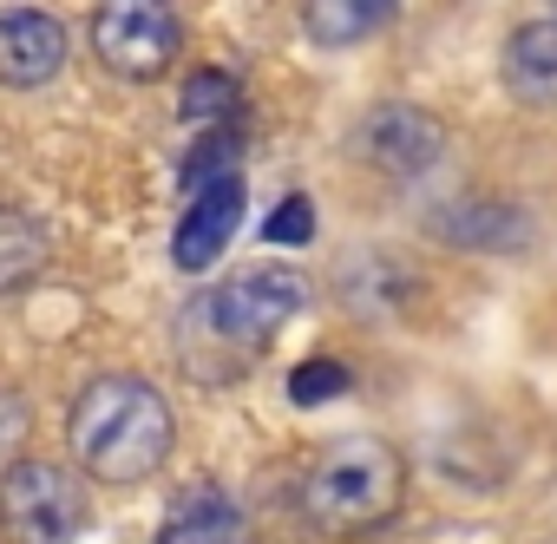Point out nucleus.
<instances>
[{
	"mask_svg": "<svg viewBox=\"0 0 557 544\" xmlns=\"http://www.w3.org/2000/svg\"><path fill=\"white\" fill-rule=\"evenodd\" d=\"M171 440H177L171 400L145 374H99L79 387L66 413L73 466L99 485H145L171 459Z\"/></svg>",
	"mask_w": 557,
	"mask_h": 544,
	"instance_id": "nucleus-1",
	"label": "nucleus"
},
{
	"mask_svg": "<svg viewBox=\"0 0 557 544\" xmlns=\"http://www.w3.org/2000/svg\"><path fill=\"white\" fill-rule=\"evenodd\" d=\"M550 8H557V0H550Z\"/></svg>",
	"mask_w": 557,
	"mask_h": 544,
	"instance_id": "nucleus-19",
	"label": "nucleus"
},
{
	"mask_svg": "<svg viewBox=\"0 0 557 544\" xmlns=\"http://www.w3.org/2000/svg\"><path fill=\"white\" fill-rule=\"evenodd\" d=\"M302 302H309V283L296 276V269H283V262L236 269V276H223L210 296L190 302L184 348H210V355H223L216 374H236L256 348H269L302 316Z\"/></svg>",
	"mask_w": 557,
	"mask_h": 544,
	"instance_id": "nucleus-2",
	"label": "nucleus"
},
{
	"mask_svg": "<svg viewBox=\"0 0 557 544\" xmlns=\"http://www.w3.org/2000/svg\"><path fill=\"white\" fill-rule=\"evenodd\" d=\"M407 498V466L387 440H335L309 479H302V511L315 531L335 537H361L374 524H387Z\"/></svg>",
	"mask_w": 557,
	"mask_h": 544,
	"instance_id": "nucleus-3",
	"label": "nucleus"
},
{
	"mask_svg": "<svg viewBox=\"0 0 557 544\" xmlns=\"http://www.w3.org/2000/svg\"><path fill=\"white\" fill-rule=\"evenodd\" d=\"M92 47H99V60H106L119 79H132V86L164 79V66H171L177 47H184L177 0H99V14H92Z\"/></svg>",
	"mask_w": 557,
	"mask_h": 544,
	"instance_id": "nucleus-5",
	"label": "nucleus"
},
{
	"mask_svg": "<svg viewBox=\"0 0 557 544\" xmlns=\"http://www.w3.org/2000/svg\"><path fill=\"white\" fill-rule=\"evenodd\" d=\"M394 14H400V0H309L302 27L315 47H361V40L387 34Z\"/></svg>",
	"mask_w": 557,
	"mask_h": 544,
	"instance_id": "nucleus-12",
	"label": "nucleus"
},
{
	"mask_svg": "<svg viewBox=\"0 0 557 544\" xmlns=\"http://www.w3.org/2000/svg\"><path fill=\"white\" fill-rule=\"evenodd\" d=\"M433 223L459 249H524V236H531V217L511 203H492V197H466V203L440 210Z\"/></svg>",
	"mask_w": 557,
	"mask_h": 544,
	"instance_id": "nucleus-11",
	"label": "nucleus"
},
{
	"mask_svg": "<svg viewBox=\"0 0 557 544\" xmlns=\"http://www.w3.org/2000/svg\"><path fill=\"white\" fill-rule=\"evenodd\" d=\"M236 223H243V177H236V171H223V177L197 184V190H190V203H184V217H177V236H171L177 269L203 276V269L223 256V243L236 236Z\"/></svg>",
	"mask_w": 557,
	"mask_h": 544,
	"instance_id": "nucleus-7",
	"label": "nucleus"
},
{
	"mask_svg": "<svg viewBox=\"0 0 557 544\" xmlns=\"http://www.w3.org/2000/svg\"><path fill=\"white\" fill-rule=\"evenodd\" d=\"M361 145H368V158H374L381 171H394V177H420V171L440 164L446 132H440V119L420 112V106H381V112L361 125Z\"/></svg>",
	"mask_w": 557,
	"mask_h": 544,
	"instance_id": "nucleus-8",
	"label": "nucleus"
},
{
	"mask_svg": "<svg viewBox=\"0 0 557 544\" xmlns=\"http://www.w3.org/2000/svg\"><path fill=\"white\" fill-rule=\"evenodd\" d=\"M243 537V511L230 505V492L216 485H190L171 498V511L158 518V544H236Z\"/></svg>",
	"mask_w": 557,
	"mask_h": 544,
	"instance_id": "nucleus-10",
	"label": "nucleus"
},
{
	"mask_svg": "<svg viewBox=\"0 0 557 544\" xmlns=\"http://www.w3.org/2000/svg\"><path fill=\"white\" fill-rule=\"evenodd\" d=\"M92 518V498L73 466L53 459H14L0 472V524L21 544H66Z\"/></svg>",
	"mask_w": 557,
	"mask_h": 544,
	"instance_id": "nucleus-4",
	"label": "nucleus"
},
{
	"mask_svg": "<svg viewBox=\"0 0 557 544\" xmlns=\"http://www.w3.org/2000/svg\"><path fill=\"white\" fill-rule=\"evenodd\" d=\"M27 433H34V413H27V400H21L14 387H0V453L27 446Z\"/></svg>",
	"mask_w": 557,
	"mask_h": 544,
	"instance_id": "nucleus-18",
	"label": "nucleus"
},
{
	"mask_svg": "<svg viewBox=\"0 0 557 544\" xmlns=\"http://www.w3.org/2000/svg\"><path fill=\"white\" fill-rule=\"evenodd\" d=\"M505 92L518 106H557V21H524L505 40Z\"/></svg>",
	"mask_w": 557,
	"mask_h": 544,
	"instance_id": "nucleus-9",
	"label": "nucleus"
},
{
	"mask_svg": "<svg viewBox=\"0 0 557 544\" xmlns=\"http://www.w3.org/2000/svg\"><path fill=\"white\" fill-rule=\"evenodd\" d=\"M289 394H296L302 407L335 400V394H348V368H335V361H302V368L289 374Z\"/></svg>",
	"mask_w": 557,
	"mask_h": 544,
	"instance_id": "nucleus-17",
	"label": "nucleus"
},
{
	"mask_svg": "<svg viewBox=\"0 0 557 544\" xmlns=\"http://www.w3.org/2000/svg\"><path fill=\"white\" fill-rule=\"evenodd\" d=\"M262 243H315V203L302 197V190H289L283 203H275L269 217H262Z\"/></svg>",
	"mask_w": 557,
	"mask_h": 544,
	"instance_id": "nucleus-14",
	"label": "nucleus"
},
{
	"mask_svg": "<svg viewBox=\"0 0 557 544\" xmlns=\"http://www.w3.org/2000/svg\"><path fill=\"white\" fill-rule=\"evenodd\" d=\"M47 256H53V243H47V230L27 210H0V296L27 289L47 269Z\"/></svg>",
	"mask_w": 557,
	"mask_h": 544,
	"instance_id": "nucleus-13",
	"label": "nucleus"
},
{
	"mask_svg": "<svg viewBox=\"0 0 557 544\" xmlns=\"http://www.w3.org/2000/svg\"><path fill=\"white\" fill-rule=\"evenodd\" d=\"M66 27L40 8H0V86L14 92H40L47 79H60L66 66Z\"/></svg>",
	"mask_w": 557,
	"mask_h": 544,
	"instance_id": "nucleus-6",
	"label": "nucleus"
},
{
	"mask_svg": "<svg viewBox=\"0 0 557 544\" xmlns=\"http://www.w3.org/2000/svg\"><path fill=\"white\" fill-rule=\"evenodd\" d=\"M223 171H236V138H230V132H210V138L184 158V190H197V184H210V177H223Z\"/></svg>",
	"mask_w": 557,
	"mask_h": 544,
	"instance_id": "nucleus-16",
	"label": "nucleus"
},
{
	"mask_svg": "<svg viewBox=\"0 0 557 544\" xmlns=\"http://www.w3.org/2000/svg\"><path fill=\"white\" fill-rule=\"evenodd\" d=\"M236 112V79L230 73H197L190 86H184V119H230Z\"/></svg>",
	"mask_w": 557,
	"mask_h": 544,
	"instance_id": "nucleus-15",
	"label": "nucleus"
}]
</instances>
